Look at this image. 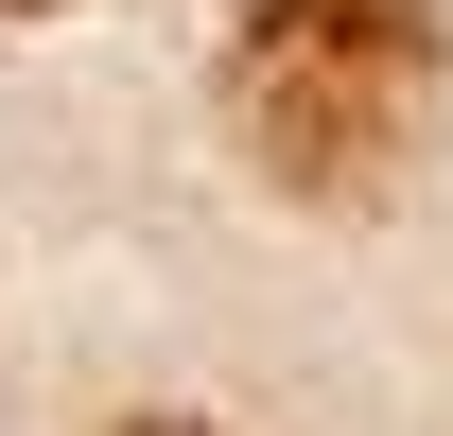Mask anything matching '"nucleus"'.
<instances>
[{
  "instance_id": "f257e3e1",
  "label": "nucleus",
  "mask_w": 453,
  "mask_h": 436,
  "mask_svg": "<svg viewBox=\"0 0 453 436\" xmlns=\"http://www.w3.org/2000/svg\"><path fill=\"white\" fill-rule=\"evenodd\" d=\"M453 88V18L436 0H226V140L262 192L366 210L418 122Z\"/></svg>"
},
{
  "instance_id": "f03ea898",
  "label": "nucleus",
  "mask_w": 453,
  "mask_h": 436,
  "mask_svg": "<svg viewBox=\"0 0 453 436\" xmlns=\"http://www.w3.org/2000/svg\"><path fill=\"white\" fill-rule=\"evenodd\" d=\"M122 436H210V419H122Z\"/></svg>"
},
{
  "instance_id": "7ed1b4c3",
  "label": "nucleus",
  "mask_w": 453,
  "mask_h": 436,
  "mask_svg": "<svg viewBox=\"0 0 453 436\" xmlns=\"http://www.w3.org/2000/svg\"><path fill=\"white\" fill-rule=\"evenodd\" d=\"M0 18H53V0H0Z\"/></svg>"
}]
</instances>
